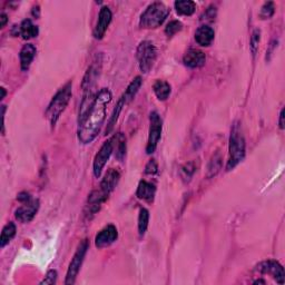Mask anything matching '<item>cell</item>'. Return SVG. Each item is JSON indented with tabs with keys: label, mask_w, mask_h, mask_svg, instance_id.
Returning <instances> with one entry per match:
<instances>
[{
	"label": "cell",
	"mask_w": 285,
	"mask_h": 285,
	"mask_svg": "<svg viewBox=\"0 0 285 285\" xmlns=\"http://www.w3.org/2000/svg\"><path fill=\"white\" fill-rule=\"evenodd\" d=\"M37 53L36 47L32 44H26L24 45V47L21 48L19 53V58H20V67L24 72L28 71L30 67V65L34 60L35 56Z\"/></svg>",
	"instance_id": "17"
},
{
	"label": "cell",
	"mask_w": 285,
	"mask_h": 285,
	"mask_svg": "<svg viewBox=\"0 0 285 285\" xmlns=\"http://www.w3.org/2000/svg\"><path fill=\"white\" fill-rule=\"evenodd\" d=\"M195 172H196L195 162L191 161V162L186 163V164L182 166V168H181L182 180H183L185 183H189V182L191 180V177L194 176Z\"/></svg>",
	"instance_id": "28"
},
{
	"label": "cell",
	"mask_w": 285,
	"mask_h": 285,
	"mask_svg": "<svg viewBox=\"0 0 285 285\" xmlns=\"http://www.w3.org/2000/svg\"><path fill=\"white\" fill-rule=\"evenodd\" d=\"M111 18H113V13H111L110 9L108 7H101L99 11V16H98V21L94 29V37L96 39H101L105 36L107 28H108Z\"/></svg>",
	"instance_id": "13"
},
{
	"label": "cell",
	"mask_w": 285,
	"mask_h": 285,
	"mask_svg": "<svg viewBox=\"0 0 285 285\" xmlns=\"http://www.w3.org/2000/svg\"><path fill=\"white\" fill-rule=\"evenodd\" d=\"M1 93H2V94H1V99H3L4 96H6V90H4L3 87L1 88Z\"/></svg>",
	"instance_id": "37"
},
{
	"label": "cell",
	"mask_w": 285,
	"mask_h": 285,
	"mask_svg": "<svg viewBox=\"0 0 285 285\" xmlns=\"http://www.w3.org/2000/svg\"><path fill=\"white\" fill-rule=\"evenodd\" d=\"M111 93L107 88H102L95 98L90 110L82 119L78 120L77 136L82 144H91L99 134L105 121L107 105L111 101Z\"/></svg>",
	"instance_id": "1"
},
{
	"label": "cell",
	"mask_w": 285,
	"mask_h": 285,
	"mask_svg": "<svg viewBox=\"0 0 285 285\" xmlns=\"http://www.w3.org/2000/svg\"><path fill=\"white\" fill-rule=\"evenodd\" d=\"M260 41H261V30L259 29V28H256V29H254V31L252 32L251 43H250V47H251V51H252V55H253V57H255L256 53H258Z\"/></svg>",
	"instance_id": "30"
},
{
	"label": "cell",
	"mask_w": 285,
	"mask_h": 285,
	"mask_svg": "<svg viewBox=\"0 0 285 285\" xmlns=\"http://www.w3.org/2000/svg\"><path fill=\"white\" fill-rule=\"evenodd\" d=\"M113 152H114V144L113 139L110 138L102 144V146L100 147L99 151H98L94 158V164H93V167H94V175L96 177H99L101 175V172L104 170V167L107 164V162H108Z\"/></svg>",
	"instance_id": "8"
},
{
	"label": "cell",
	"mask_w": 285,
	"mask_h": 285,
	"mask_svg": "<svg viewBox=\"0 0 285 285\" xmlns=\"http://www.w3.org/2000/svg\"><path fill=\"white\" fill-rule=\"evenodd\" d=\"M162 129H163V121L161 116L156 111H153L149 115V135L146 146V153L153 154L157 148L158 142L162 137Z\"/></svg>",
	"instance_id": "7"
},
{
	"label": "cell",
	"mask_w": 285,
	"mask_h": 285,
	"mask_svg": "<svg viewBox=\"0 0 285 285\" xmlns=\"http://www.w3.org/2000/svg\"><path fill=\"white\" fill-rule=\"evenodd\" d=\"M153 91L160 100H166L172 93L170 84L164 81H157L153 86Z\"/></svg>",
	"instance_id": "24"
},
{
	"label": "cell",
	"mask_w": 285,
	"mask_h": 285,
	"mask_svg": "<svg viewBox=\"0 0 285 285\" xmlns=\"http://www.w3.org/2000/svg\"><path fill=\"white\" fill-rule=\"evenodd\" d=\"M157 172H158L157 163L155 162V160H151L147 163L146 167H145V173L149 175H154V174H156Z\"/></svg>",
	"instance_id": "33"
},
{
	"label": "cell",
	"mask_w": 285,
	"mask_h": 285,
	"mask_svg": "<svg viewBox=\"0 0 285 285\" xmlns=\"http://www.w3.org/2000/svg\"><path fill=\"white\" fill-rule=\"evenodd\" d=\"M114 144V151L115 156L118 161H123L126 155V137L124 136L123 133H118L115 135L114 137H111Z\"/></svg>",
	"instance_id": "22"
},
{
	"label": "cell",
	"mask_w": 285,
	"mask_h": 285,
	"mask_svg": "<svg viewBox=\"0 0 285 285\" xmlns=\"http://www.w3.org/2000/svg\"><path fill=\"white\" fill-rule=\"evenodd\" d=\"M119 179L120 174L118 173V171L114 170V168H110V170L107 171L106 174L104 175V179L101 180L100 183L99 190L102 191V194L108 197L111 191H113L116 186H117Z\"/></svg>",
	"instance_id": "14"
},
{
	"label": "cell",
	"mask_w": 285,
	"mask_h": 285,
	"mask_svg": "<svg viewBox=\"0 0 285 285\" xmlns=\"http://www.w3.org/2000/svg\"><path fill=\"white\" fill-rule=\"evenodd\" d=\"M7 21H8V17L6 13H1V15H0V27L3 28L4 26H6Z\"/></svg>",
	"instance_id": "34"
},
{
	"label": "cell",
	"mask_w": 285,
	"mask_h": 285,
	"mask_svg": "<svg viewBox=\"0 0 285 285\" xmlns=\"http://www.w3.org/2000/svg\"><path fill=\"white\" fill-rule=\"evenodd\" d=\"M107 198L108 197L102 194V191L100 190H93L90 196H88L87 204L85 206V216L90 219L93 216H95V215L99 212L101 205L106 202Z\"/></svg>",
	"instance_id": "11"
},
{
	"label": "cell",
	"mask_w": 285,
	"mask_h": 285,
	"mask_svg": "<svg viewBox=\"0 0 285 285\" xmlns=\"http://www.w3.org/2000/svg\"><path fill=\"white\" fill-rule=\"evenodd\" d=\"M275 47H277V41H272V43H271V46H270V49L268 50V55H273V53H274V49H275Z\"/></svg>",
	"instance_id": "36"
},
{
	"label": "cell",
	"mask_w": 285,
	"mask_h": 285,
	"mask_svg": "<svg viewBox=\"0 0 285 285\" xmlns=\"http://www.w3.org/2000/svg\"><path fill=\"white\" fill-rule=\"evenodd\" d=\"M222 166H223V156L222 154L217 151L213 154L211 160L208 162L207 172H206L207 179H212V177L216 176L218 174V172L222 170Z\"/></svg>",
	"instance_id": "19"
},
{
	"label": "cell",
	"mask_w": 285,
	"mask_h": 285,
	"mask_svg": "<svg viewBox=\"0 0 285 285\" xmlns=\"http://www.w3.org/2000/svg\"><path fill=\"white\" fill-rule=\"evenodd\" d=\"M155 193H156L155 185L146 181L139 182L136 190V196L139 199L145 200V202H152L154 197H155Z\"/></svg>",
	"instance_id": "18"
},
{
	"label": "cell",
	"mask_w": 285,
	"mask_h": 285,
	"mask_svg": "<svg viewBox=\"0 0 285 285\" xmlns=\"http://www.w3.org/2000/svg\"><path fill=\"white\" fill-rule=\"evenodd\" d=\"M182 29H183V24L180 20H172L165 27V34L168 37H172L176 35L177 32H180Z\"/></svg>",
	"instance_id": "29"
},
{
	"label": "cell",
	"mask_w": 285,
	"mask_h": 285,
	"mask_svg": "<svg viewBox=\"0 0 285 285\" xmlns=\"http://www.w3.org/2000/svg\"><path fill=\"white\" fill-rule=\"evenodd\" d=\"M56 282H57V272H56L55 270H50L47 272V274H46V277L45 279L43 280V281L40 282L41 285H53V284H56Z\"/></svg>",
	"instance_id": "32"
},
{
	"label": "cell",
	"mask_w": 285,
	"mask_h": 285,
	"mask_svg": "<svg viewBox=\"0 0 285 285\" xmlns=\"http://www.w3.org/2000/svg\"><path fill=\"white\" fill-rule=\"evenodd\" d=\"M174 6L176 12L181 16H191L196 10V3L191 0H177Z\"/></svg>",
	"instance_id": "21"
},
{
	"label": "cell",
	"mask_w": 285,
	"mask_h": 285,
	"mask_svg": "<svg viewBox=\"0 0 285 285\" xmlns=\"http://www.w3.org/2000/svg\"><path fill=\"white\" fill-rule=\"evenodd\" d=\"M149 223V212L146 208H142L138 215V233L139 236H144Z\"/></svg>",
	"instance_id": "27"
},
{
	"label": "cell",
	"mask_w": 285,
	"mask_h": 285,
	"mask_svg": "<svg viewBox=\"0 0 285 285\" xmlns=\"http://www.w3.org/2000/svg\"><path fill=\"white\" fill-rule=\"evenodd\" d=\"M280 128L284 129V108L281 110V114H280V120H279Z\"/></svg>",
	"instance_id": "35"
},
{
	"label": "cell",
	"mask_w": 285,
	"mask_h": 285,
	"mask_svg": "<svg viewBox=\"0 0 285 285\" xmlns=\"http://www.w3.org/2000/svg\"><path fill=\"white\" fill-rule=\"evenodd\" d=\"M22 205L18 207L15 212V216L18 222L20 223H29L36 216L39 209V199L30 198L27 202L21 203Z\"/></svg>",
	"instance_id": "10"
},
{
	"label": "cell",
	"mask_w": 285,
	"mask_h": 285,
	"mask_svg": "<svg viewBox=\"0 0 285 285\" xmlns=\"http://www.w3.org/2000/svg\"><path fill=\"white\" fill-rule=\"evenodd\" d=\"M118 237V232L116 226H114L113 224H109L106 227L102 228V230L98 233L95 237V245L98 249H104L113 244V243L117 240Z\"/></svg>",
	"instance_id": "12"
},
{
	"label": "cell",
	"mask_w": 285,
	"mask_h": 285,
	"mask_svg": "<svg viewBox=\"0 0 285 285\" xmlns=\"http://www.w3.org/2000/svg\"><path fill=\"white\" fill-rule=\"evenodd\" d=\"M16 232H17V228H16L15 223L9 222L8 224L4 225L1 232V236H0V247H1V249H3L4 246L10 243L12 238L15 237Z\"/></svg>",
	"instance_id": "25"
},
{
	"label": "cell",
	"mask_w": 285,
	"mask_h": 285,
	"mask_svg": "<svg viewBox=\"0 0 285 285\" xmlns=\"http://www.w3.org/2000/svg\"><path fill=\"white\" fill-rule=\"evenodd\" d=\"M72 95H73V82H68L66 85H64L57 93H56V95L53 97V99L50 100L47 107V110H46L45 113V116L46 118L49 120V123L53 127H55V125L58 121L59 117L64 113V110L66 109L69 101H71Z\"/></svg>",
	"instance_id": "2"
},
{
	"label": "cell",
	"mask_w": 285,
	"mask_h": 285,
	"mask_svg": "<svg viewBox=\"0 0 285 285\" xmlns=\"http://www.w3.org/2000/svg\"><path fill=\"white\" fill-rule=\"evenodd\" d=\"M126 105V101L124 99V97L121 96L119 98V100L117 102V105L115 106V108L113 110V114H111L110 116V118L108 120V124H107V128H106V134H109L111 130H113V128L115 127V125L116 123H117V120H118V117H119V115L121 113V110H123V107H125Z\"/></svg>",
	"instance_id": "26"
},
{
	"label": "cell",
	"mask_w": 285,
	"mask_h": 285,
	"mask_svg": "<svg viewBox=\"0 0 285 285\" xmlns=\"http://www.w3.org/2000/svg\"><path fill=\"white\" fill-rule=\"evenodd\" d=\"M88 249H90V242H88V240H83L79 243L77 250L75 252V254L72 259L71 264L68 266L66 280H65V284L66 285H72L76 282V278L79 273V271H81L82 264L87 254Z\"/></svg>",
	"instance_id": "6"
},
{
	"label": "cell",
	"mask_w": 285,
	"mask_h": 285,
	"mask_svg": "<svg viewBox=\"0 0 285 285\" xmlns=\"http://www.w3.org/2000/svg\"><path fill=\"white\" fill-rule=\"evenodd\" d=\"M245 138L243 135L241 126L237 123L233 125L231 136H230V157H228L226 171H232L244 160L245 157Z\"/></svg>",
	"instance_id": "3"
},
{
	"label": "cell",
	"mask_w": 285,
	"mask_h": 285,
	"mask_svg": "<svg viewBox=\"0 0 285 285\" xmlns=\"http://www.w3.org/2000/svg\"><path fill=\"white\" fill-rule=\"evenodd\" d=\"M139 69L142 73L147 74L153 68L157 58V48L152 41L144 40L138 45L136 50Z\"/></svg>",
	"instance_id": "5"
},
{
	"label": "cell",
	"mask_w": 285,
	"mask_h": 285,
	"mask_svg": "<svg viewBox=\"0 0 285 285\" xmlns=\"http://www.w3.org/2000/svg\"><path fill=\"white\" fill-rule=\"evenodd\" d=\"M168 15H170V9L164 2H153L142 13L139 25L145 29H155L163 25Z\"/></svg>",
	"instance_id": "4"
},
{
	"label": "cell",
	"mask_w": 285,
	"mask_h": 285,
	"mask_svg": "<svg viewBox=\"0 0 285 285\" xmlns=\"http://www.w3.org/2000/svg\"><path fill=\"white\" fill-rule=\"evenodd\" d=\"M255 271H258V272L262 274H269L278 283L284 284V278H285L284 269L278 261L269 260L261 262V263L255 268Z\"/></svg>",
	"instance_id": "9"
},
{
	"label": "cell",
	"mask_w": 285,
	"mask_h": 285,
	"mask_svg": "<svg viewBox=\"0 0 285 285\" xmlns=\"http://www.w3.org/2000/svg\"><path fill=\"white\" fill-rule=\"evenodd\" d=\"M215 37L213 28L209 26H200L195 32V40L202 47H208L211 46Z\"/></svg>",
	"instance_id": "16"
},
{
	"label": "cell",
	"mask_w": 285,
	"mask_h": 285,
	"mask_svg": "<svg viewBox=\"0 0 285 285\" xmlns=\"http://www.w3.org/2000/svg\"><path fill=\"white\" fill-rule=\"evenodd\" d=\"M274 12H275L274 2H272V1L265 2L261 8L260 17L262 18V19H270L271 17H273Z\"/></svg>",
	"instance_id": "31"
},
{
	"label": "cell",
	"mask_w": 285,
	"mask_h": 285,
	"mask_svg": "<svg viewBox=\"0 0 285 285\" xmlns=\"http://www.w3.org/2000/svg\"><path fill=\"white\" fill-rule=\"evenodd\" d=\"M18 31H19V35L24 39L35 38V37H37L39 34L38 27L32 24V21L30 19L22 20L20 26L18 27Z\"/></svg>",
	"instance_id": "20"
},
{
	"label": "cell",
	"mask_w": 285,
	"mask_h": 285,
	"mask_svg": "<svg viewBox=\"0 0 285 285\" xmlns=\"http://www.w3.org/2000/svg\"><path fill=\"white\" fill-rule=\"evenodd\" d=\"M142 84H143V81H142L141 76H137L133 79L132 83H130L128 85L127 90H126L123 94V97L126 101V104H128L129 101H132L134 99V97L136 96V94L139 91V88L142 87Z\"/></svg>",
	"instance_id": "23"
},
{
	"label": "cell",
	"mask_w": 285,
	"mask_h": 285,
	"mask_svg": "<svg viewBox=\"0 0 285 285\" xmlns=\"http://www.w3.org/2000/svg\"><path fill=\"white\" fill-rule=\"evenodd\" d=\"M205 62H206V56L202 50L198 49H190L189 51H186L183 57V63L185 66L191 69L203 67Z\"/></svg>",
	"instance_id": "15"
}]
</instances>
